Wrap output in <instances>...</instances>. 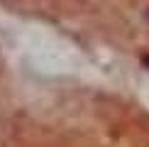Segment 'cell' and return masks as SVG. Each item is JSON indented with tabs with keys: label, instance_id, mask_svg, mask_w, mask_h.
I'll return each instance as SVG.
<instances>
[{
	"label": "cell",
	"instance_id": "obj_1",
	"mask_svg": "<svg viewBox=\"0 0 149 147\" xmlns=\"http://www.w3.org/2000/svg\"><path fill=\"white\" fill-rule=\"evenodd\" d=\"M144 64H149V57H144Z\"/></svg>",
	"mask_w": 149,
	"mask_h": 147
},
{
	"label": "cell",
	"instance_id": "obj_2",
	"mask_svg": "<svg viewBox=\"0 0 149 147\" xmlns=\"http://www.w3.org/2000/svg\"><path fill=\"white\" fill-rule=\"evenodd\" d=\"M147 20H149V12H147Z\"/></svg>",
	"mask_w": 149,
	"mask_h": 147
}]
</instances>
